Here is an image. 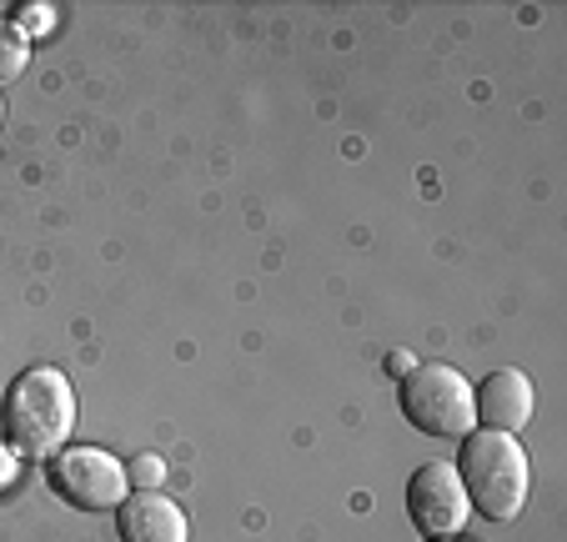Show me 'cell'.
Instances as JSON below:
<instances>
[{
  "instance_id": "obj_1",
  "label": "cell",
  "mask_w": 567,
  "mask_h": 542,
  "mask_svg": "<svg viewBox=\"0 0 567 542\" xmlns=\"http://www.w3.org/2000/svg\"><path fill=\"white\" fill-rule=\"evenodd\" d=\"M0 422H6V437H11L16 452H25V458H55L75 427V392L65 382V372H55V367L21 372L11 382V392H6Z\"/></svg>"
},
{
  "instance_id": "obj_2",
  "label": "cell",
  "mask_w": 567,
  "mask_h": 542,
  "mask_svg": "<svg viewBox=\"0 0 567 542\" xmlns=\"http://www.w3.org/2000/svg\"><path fill=\"white\" fill-rule=\"evenodd\" d=\"M467 502L482 508L493 522H507L523 512L533 472H527V452L517 447V437L507 432H467L462 437V468H457Z\"/></svg>"
},
{
  "instance_id": "obj_3",
  "label": "cell",
  "mask_w": 567,
  "mask_h": 542,
  "mask_svg": "<svg viewBox=\"0 0 567 542\" xmlns=\"http://www.w3.org/2000/svg\"><path fill=\"white\" fill-rule=\"evenodd\" d=\"M402 412L417 432L427 437H467L477 422V397H472L467 377L432 361V367H412L402 382Z\"/></svg>"
},
{
  "instance_id": "obj_4",
  "label": "cell",
  "mask_w": 567,
  "mask_h": 542,
  "mask_svg": "<svg viewBox=\"0 0 567 542\" xmlns=\"http://www.w3.org/2000/svg\"><path fill=\"white\" fill-rule=\"evenodd\" d=\"M51 488L61 502L81 512H106L126 502V462L111 458L106 447H71V452H55L51 458Z\"/></svg>"
},
{
  "instance_id": "obj_5",
  "label": "cell",
  "mask_w": 567,
  "mask_h": 542,
  "mask_svg": "<svg viewBox=\"0 0 567 542\" xmlns=\"http://www.w3.org/2000/svg\"><path fill=\"white\" fill-rule=\"evenodd\" d=\"M408 512L427 538H452V532H462L472 502H467V488H462L457 468H452V462H422L408 482Z\"/></svg>"
},
{
  "instance_id": "obj_6",
  "label": "cell",
  "mask_w": 567,
  "mask_h": 542,
  "mask_svg": "<svg viewBox=\"0 0 567 542\" xmlns=\"http://www.w3.org/2000/svg\"><path fill=\"white\" fill-rule=\"evenodd\" d=\"M121 542H186V512L161 492H131L116 508Z\"/></svg>"
},
{
  "instance_id": "obj_7",
  "label": "cell",
  "mask_w": 567,
  "mask_h": 542,
  "mask_svg": "<svg viewBox=\"0 0 567 542\" xmlns=\"http://www.w3.org/2000/svg\"><path fill=\"white\" fill-rule=\"evenodd\" d=\"M477 397V412H482V422H487V432H507L513 437L517 427H527L533 422V382H527L523 372H513V367H503V372H493L487 382H482V392H472Z\"/></svg>"
},
{
  "instance_id": "obj_8",
  "label": "cell",
  "mask_w": 567,
  "mask_h": 542,
  "mask_svg": "<svg viewBox=\"0 0 567 542\" xmlns=\"http://www.w3.org/2000/svg\"><path fill=\"white\" fill-rule=\"evenodd\" d=\"M25 61H31V51H25V35L16 31L11 21H0V85L16 81V75L25 71Z\"/></svg>"
},
{
  "instance_id": "obj_9",
  "label": "cell",
  "mask_w": 567,
  "mask_h": 542,
  "mask_svg": "<svg viewBox=\"0 0 567 542\" xmlns=\"http://www.w3.org/2000/svg\"><path fill=\"white\" fill-rule=\"evenodd\" d=\"M126 478L136 482L141 492H156V488H161V478H166V458H156V452H141V458L126 468Z\"/></svg>"
},
{
  "instance_id": "obj_10",
  "label": "cell",
  "mask_w": 567,
  "mask_h": 542,
  "mask_svg": "<svg viewBox=\"0 0 567 542\" xmlns=\"http://www.w3.org/2000/svg\"><path fill=\"white\" fill-rule=\"evenodd\" d=\"M16 31H21V35H51L55 31V11H51V6H21Z\"/></svg>"
}]
</instances>
